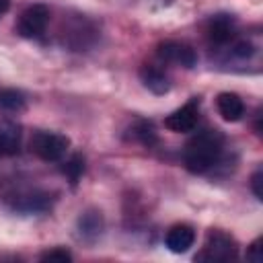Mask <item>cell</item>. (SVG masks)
Returning a JSON list of instances; mask_svg holds the SVG:
<instances>
[{
    "label": "cell",
    "instance_id": "1",
    "mask_svg": "<svg viewBox=\"0 0 263 263\" xmlns=\"http://www.w3.org/2000/svg\"><path fill=\"white\" fill-rule=\"evenodd\" d=\"M222 144H224V138L218 129H205L195 134L187 142L185 154H183L187 171L193 175H201V173H208L212 166H216L222 156Z\"/></svg>",
    "mask_w": 263,
    "mask_h": 263
},
{
    "label": "cell",
    "instance_id": "2",
    "mask_svg": "<svg viewBox=\"0 0 263 263\" xmlns=\"http://www.w3.org/2000/svg\"><path fill=\"white\" fill-rule=\"evenodd\" d=\"M70 148V138L55 132H37L31 138V152L45 162H58L66 156Z\"/></svg>",
    "mask_w": 263,
    "mask_h": 263
},
{
    "label": "cell",
    "instance_id": "3",
    "mask_svg": "<svg viewBox=\"0 0 263 263\" xmlns=\"http://www.w3.org/2000/svg\"><path fill=\"white\" fill-rule=\"evenodd\" d=\"M238 255V247L236 240L222 232V230H210L208 238L203 242V249L195 255V259L199 261H232Z\"/></svg>",
    "mask_w": 263,
    "mask_h": 263
},
{
    "label": "cell",
    "instance_id": "4",
    "mask_svg": "<svg viewBox=\"0 0 263 263\" xmlns=\"http://www.w3.org/2000/svg\"><path fill=\"white\" fill-rule=\"evenodd\" d=\"M49 16L51 14L45 4H31L21 12L18 23H16V33L25 39H37L45 33Z\"/></svg>",
    "mask_w": 263,
    "mask_h": 263
},
{
    "label": "cell",
    "instance_id": "5",
    "mask_svg": "<svg viewBox=\"0 0 263 263\" xmlns=\"http://www.w3.org/2000/svg\"><path fill=\"white\" fill-rule=\"evenodd\" d=\"M156 53H158L160 60H164V62H168V64H177V66L187 68V70L195 68V64H197V53H195V49H193L191 45L183 43V41H173V39L162 41V43L158 45Z\"/></svg>",
    "mask_w": 263,
    "mask_h": 263
},
{
    "label": "cell",
    "instance_id": "6",
    "mask_svg": "<svg viewBox=\"0 0 263 263\" xmlns=\"http://www.w3.org/2000/svg\"><path fill=\"white\" fill-rule=\"evenodd\" d=\"M199 119V101L191 99L189 103H185L183 107L175 109L171 115L164 117V127H168L175 134H187L193 132Z\"/></svg>",
    "mask_w": 263,
    "mask_h": 263
},
{
    "label": "cell",
    "instance_id": "7",
    "mask_svg": "<svg viewBox=\"0 0 263 263\" xmlns=\"http://www.w3.org/2000/svg\"><path fill=\"white\" fill-rule=\"evenodd\" d=\"M195 242V230L189 224H175L164 236V245L171 253H187Z\"/></svg>",
    "mask_w": 263,
    "mask_h": 263
},
{
    "label": "cell",
    "instance_id": "8",
    "mask_svg": "<svg viewBox=\"0 0 263 263\" xmlns=\"http://www.w3.org/2000/svg\"><path fill=\"white\" fill-rule=\"evenodd\" d=\"M12 208L16 212H25V214H37V212H47L51 208V197L49 193L43 191H29V193H21L12 199Z\"/></svg>",
    "mask_w": 263,
    "mask_h": 263
},
{
    "label": "cell",
    "instance_id": "9",
    "mask_svg": "<svg viewBox=\"0 0 263 263\" xmlns=\"http://www.w3.org/2000/svg\"><path fill=\"white\" fill-rule=\"evenodd\" d=\"M105 228V220L103 214L99 210H86L84 214H80L78 218V234L82 240L86 242H95Z\"/></svg>",
    "mask_w": 263,
    "mask_h": 263
},
{
    "label": "cell",
    "instance_id": "10",
    "mask_svg": "<svg viewBox=\"0 0 263 263\" xmlns=\"http://www.w3.org/2000/svg\"><path fill=\"white\" fill-rule=\"evenodd\" d=\"M216 107H218L220 117L230 123L242 119L245 115V103L236 92H220L216 99Z\"/></svg>",
    "mask_w": 263,
    "mask_h": 263
},
{
    "label": "cell",
    "instance_id": "11",
    "mask_svg": "<svg viewBox=\"0 0 263 263\" xmlns=\"http://www.w3.org/2000/svg\"><path fill=\"white\" fill-rule=\"evenodd\" d=\"M234 35V18L230 14H216L208 23V37L212 43L222 45Z\"/></svg>",
    "mask_w": 263,
    "mask_h": 263
},
{
    "label": "cell",
    "instance_id": "12",
    "mask_svg": "<svg viewBox=\"0 0 263 263\" xmlns=\"http://www.w3.org/2000/svg\"><path fill=\"white\" fill-rule=\"evenodd\" d=\"M23 132L16 123L4 121L0 123V156H14L21 150Z\"/></svg>",
    "mask_w": 263,
    "mask_h": 263
},
{
    "label": "cell",
    "instance_id": "13",
    "mask_svg": "<svg viewBox=\"0 0 263 263\" xmlns=\"http://www.w3.org/2000/svg\"><path fill=\"white\" fill-rule=\"evenodd\" d=\"M140 80L144 82V86L148 90H152L154 95H164L171 90V82H168V76L156 68V66H142L140 70Z\"/></svg>",
    "mask_w": 263,
    "mask_h": 263
},
{
    "label": "cell",
    "instance_id": "14",
    "mask_svg": "<svg viewBox=\"0 0 263 263\" xmlns=\"http://www.w3.org/2000/svg\"><path fill=\"white\" fill-rule=\"evenodd\" d=\"M27 107V99L16 88H2L0 90V111L2 113H21Z\"/></svg>",
    "mask_w": 263,
    "mask_h": 263
},
{
    "label": "cell",
    "instance_id": "15",
    "mask_svg": "<svg viewBox=\"0 0 263 263\" xmlns=\"http://www.w3.org/2000/svg\"><path fill=\"white\" fill-rule=\"evenodd\" d=\"M62 173L68 177V181H70L72 185H76L78 179H80L82 173H84V156H82V154H72V156L66 160V164L62 166Z\"/></svg>",
    "mask_w": 263,
    "mask_h": 263
},
{
    "label": "cell",
    "instance_id": "16",
    "mask_svg": "<svg viewBox=\"0 0 263 263\" xmlns=\"http://www.w3.org/2000/svg\"><path fill=\"white\" fill-rule=\"evenodd\" d=\"M134 138L140 140L144 146H152L156 144V132H154V125L150 121H140L136 127H134Z\"/></svg>",
    "mask_w": 263,
    "mask_h": 263
},
{
    "label": "cell",
    "instance_id": "17",
    "mask_svg": "<svg viewBox=\"0 0 263 263\" xmlns=\"http://www.w3.org/2000/svg\"><path fill=\"white\" fill-rule=\"evenodd\" d=\"M39 259H43V261H72V253L58 247V249H49V251L41 253Z\"/></svg>",
    "mask_w": 263,
    "mask_h": 263
},
{
    "label": "cell",
    "instance_id": "18",
    "mask_svg": "<svg viewBox=\"0 0 263 263\" xmlns=\"http://www.w3.org/2000/svg\"><path fill=\"white\" fill-rule=\"evenodd\" d=\"M253 53H255V47H253L251 41H236V43L232 45V55H234V58L247 60V58H251Z\"/></svg>",
    "mask_w": 263,
    "mask_h": 263
},
{
    "label": "cell",
    "instance_id": "19",
    "mask_svg": "<svg viewBox=\"0 0 263 263\" xmlns=\"http://www.w3.org/2000/svg\"><path fill=\"white\" fill-rule=\"evenodd\" d=\"M261 183H263V173H261V168H259V171H255V173H253V177H251V189H253V193H255V197H257V199H263Z\"/></svg>",
    "mask_w": 263,
    "mask_h": 263
},
{
    "label": "cell",
    "instance_id": "20",
    "mask_svg": "<svg viewBox=\"0 0 263 263\" xmlns=\"http://www.w3.org/2000/svg\"><path fill=\"white\" fill-rule=\"evenodd\" d=\"M259 251H261V247H259V238H257V240L251 245V249H249V253H247V259L253 261V263H259V261H261Z\"/></svg>",
    "mask_w": 263,
    "mask_h": 263
},
{
    "label": "cell",
    "instance_id": "21",
    "mask_svg": "<svg viewBox=\"0 0 263 263\" xmlns=\"http://www.w3.org/2000/svg\"><path fill=\"white\" fill-rule=\"evenodd\" d=\"M10 8V0H0V16H4Z\"/></svg>",
    "mask_w": 263,
    "mask_h": 263
}]
</instances>
